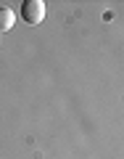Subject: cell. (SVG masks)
I'll return each mask as SVG.
<instances>
[{
    "instance_id": "obj_1",
    "label": "cell",
    "mask_w": 124,
    "mask_h": 159,
    "mask_svg": "<svg viewBox=\"0 0 124 159\" xmlns=\"http://www.w3.org/2000/svg\"><path fill=\"white\" fill-rule=\"evenodd\" d=\"M21 16L27 24H32V27H37V24L45 21V3L42 0H27L21 6Z\"/></svg>"
},
{
    "instance_id": "obj_2",
    "label": "cell",
    "mask_w": 124,
    "mask_h": 159,
    "mask_svg": "<svg viewBox=\"0 0 124 159\" xmlns=\"http://www.w3.org/2000/svg\"><path fill=\"white\" fill-rule=\"evenodd\" d=\"M13 24H16V13H13L11 8L0 6V32H8V29H13Z\"/></svg>"
}]
</instances>
